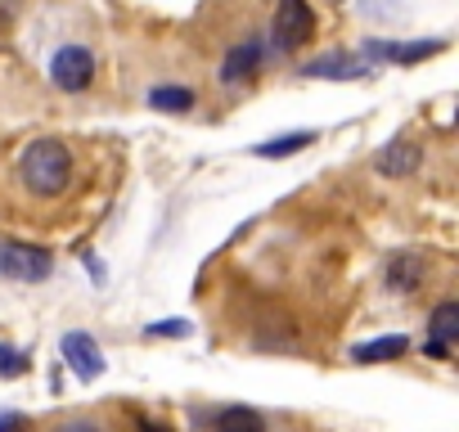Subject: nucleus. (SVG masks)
Returning <instances> with one entry per match:
<instances>
[{"mask_svg": "<svg viewBox=\"0 0 459 432\" xmlns=\"http://www.w3.org/2000/svg\"><path fill=\"white\" fill-rule=\"evenodd\" d=\"M19 180L37 198H59L73 185V153L64 140H32L19 153Z\"/></svg>", "mask_w": 459, "mask_h": 432, "instance_id": "f257e3e1", "label": "nucleus"}, {"mask_svg": "<svg viewBox=\"0 0 459 432\" xmlns=\"http://www.w3.org/2000/svg\"><path fill=\"white\" fill-rule=\"evenodd\" d=\"M311 37H316V10L307 5V0H280L275 19H271V41H275V50L293 55V50H302Z\"/></svg>", "mask_w": 459, "mask_h": 432, "instance_id": "f03ea898", "label": "nucleus"}, {"mask_svg": "<svg viewBox=\"0 0 459 432\" xmlns=\"http://www.w3.org/2000/svg\"><path fill=\"white\" fill-rule=\"evenodd\" d=\"M0 275L14 284H46L55 275V257L32 244H0Z\"/></svg>", "mask_w": 459, "mask_h": 432, "instance_id": "7ed1b4c3", "label": "nucleus"}, {"mask_svg": "<svg viewBox=\"0 0 459 432\" xmlns=\"http://www.w3.org/2000/svg\"><path fill=\"white\" fill-rule=\"evenodd\" d=\"M50 77H55L59 91L77 95V91H86V86L95 82V55H91L86 46H64V50L50 59Z\"/></svg>", "mask_w": 459, "mask_h": 432, "instance_id": "20e7f679", "label": "nucleus"}, {"mask_svg": "<svg viewBox=\"0 0 459 432\" xmlns=\"http://www.w3.org/2000/svg\"><path fill=\"white\" fill-rule=\"evenodd\" d=\"M59 351H64L68 369H73L82 383H91V378L104 374V351H100V342H95L91 333H64V338H59Z\"/></svg>", "mask_w": 459, "mask_h": 432, "instance_id": "39448f33", "label": "nucleus"}, {"mask_svg": "<svg viewBox=\"0 0 459 432\" xmlns=\"http://www.w3.org/2000/svg\"><path fill=\"white\" fill-rule=\"evenodd\" d=\"M419 167H423V149H419L414 140H392L387 149L374 153V171L387 176V180H405V176H414Z\"/></svg>", "mask_w": 459, "mask_h": 432, "instance_id": "423d86ee", "label": "nucleus"}, {"mask_svg": "<svg viewBox=\"0 0 459 432\" xmlns=\"http://www.w3.org/2000/svg\"><path fill=\"white\" fill-rule=\"evenodd\" d=\"M383 284L392 293H414L423 284V253H396L387 266H383Z\"/></svg>", "mask_w": 459, "mask_h": 432, "instance_id": "0eeeda50", "label": "nucleus"}, {"mask_svg": "<svg viewBox=\"0 0 459 432\" xmlns=\"http://www.w3.org/2000/svg\"><path fill=\"white\" fill-rule=\"evenodd\" d=\"M428 342H437L446 351H450V342H459V302H437L432 307V315H428Z\"/></svg>", "mask_w": 459, "mask_h": 432, "instance_id": "6e6552de", "label": "nucleus"}, {"mask_svg": "<svg viewBox=\"0 0 459 432\" xmlns=\"http://www.w3.org/2000/svg\"><path fill=\"white\" fill-rule=\"evenodd\" d=\"M405 351H410V342L401 333H387V338H374V342L351 347V360L356 365H383V360H401Z\"/></svg>", "mask_w": 459, "mask_h": 432, "instance_id": "1a4fd4ad", "label": "nucleus"}, {"mask_svg": "<svg viewBox=\"0 0 459 432\" xmlns=\"http://www.w3.org/2000/svg\"><path fill=\"white\" fill-rule=\"evenodd\" d=\"M257 64H262V46L257 41H244V46H235L225 55V64H221V82H244V77H253L257 73Z\"/></svg>", "mask_w": 459, "mask_h": 432, "instance_id": "9d476101", "label": "nucleus"}, {"mask_svg": "<svg viewBox=\"0 0 459 432\" xmlns=\"http://www.w3.org/2000/svg\"><path fill=\"white\" fill-rule=\"evenodd\" d=\"M302 73L307 77H329V82H351V77H365L369 68L360 59H347V55H325V59H311Z\"/></svg>", "mask_w": 459, "mask_h": 432, "instance_id": "9b49d317", "label": "nucleus"}, {"mask_svg": "<svg viewBox=\"0 0 459 432\" xmlns=\"http://www.w3.org/2000/svg\"><path fill=\"white\" fill-rule=\"evenodd\" d=\"M365 55H369V59H396V64H419V59H428V55H441V41H428V46H423V41H414V46H392V41L383 46V41H369V46H365Z\"/></svg>", "mask_w": 459, "mask_h": 432, "instance_id": "f8f14e48", "label": "nucleus"}, {"mask_svg": "<svg viewBox=\"0 0 459 432\" xmlns=\"http://www.w3.org/2000/svg\"><path fill=\"white\" fill-rule=\"evenodd\" d=\"M212 432H266V419L248 405H225L216 419H212Z\"/></svg>", "mask_w": 459, "mask_h": 432, "instance_id": "ddd939ff", "label": "nucleus"}, {"mask_svg": "<svg viewBox=\"0 0 459 432\" xmlns=\"http://www.w3.org/2000/svg\"><path fill=\"white\" fill-rule=\"evenodd\" d=\"M307 144H316V131H289V135H275V140L257 144L253 153L271 162V158H293V153H302Z\"/></svg>", "mask_w": 459, "mask_h": 432, "instance_id": "4468645a", "label": "nucleus"}, {"mask_svg": "<svg viewBox=\"0 0 459 432\" xmlns=\"http://www.w3.org/2000/svg\"><path fill=\"white\" fill-rule=\"evenodd\" d=\"M149 108H158V113H189L194 108V91L189 86H153L149 91Z\"/></svg>", "mask_w": 459, "mask_h": 432, "instance_id": "2eb2a0df", "label": "nucleus"}, {"mask_svg": "<svg viewBox=\"0 0 459 432\" xmlns=\"http://www.w3.org/2000/svg\"><path fill=\"white\" fill-rule=\"evenodd\" d=\"M28 351H19V347H10V342H0V378H23L28 374Z\"/></svg>", "mask_w": 459, "mask_h": 432, "instance_id": "dca6fc26", "label": "nucleus"}, {"mask_svg": "<svg viewBox=\"0 0 459 432\" xmlns=\"http://www.w3.org/2000/svg\"><path fill=\"white\" fill-rule=\"evenodd\" d=\"M149 338H189V320H158L149 324Z\"/></svg>", "mask_w": 459, "mask_h": 432, "instance_id": "f3484780", "label": "nucleus"}, {"mask_svg": "<svg viewBox=\"0 0 459 432\" xmlns=\"http://www.w3.org/2000/svg\"><path fill=\"white\" fill-rule=\"evenodd\" d=\"M23 428H28V419L19 410H0V432H23Z\"/></svg>", "mask_w": 459, "mask_h": 432, "instance_id": "a211bd4d", "label": "nucleus"}, {"mask_svg": "<svg viewBox=\"0 0 459 432\" xmlns=\"http://www.w3.org/2000/svg\"><path fill=\"white\" fill-rule=\"evenodd\" d=\"M55 432H100V423H91V419H68V423H59Z\"/></svg>", "mask_w": 459, "mask_h": 432, "instance_id": "6ab92c4d", "label": "nucleus"}]
</instances>
